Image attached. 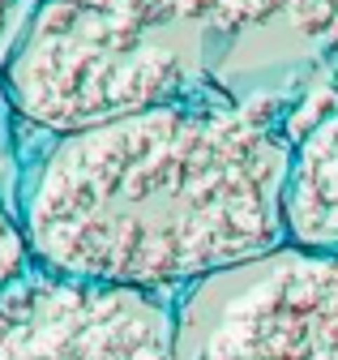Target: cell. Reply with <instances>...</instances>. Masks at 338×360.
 <instances>
[{"mask_svg": "<svg viewBox=\"0 0 338 360\" xmlns=\"http://www.w3.org/2000/svg\"><path fill=\"white\" fill-rule=\"evenodd\" d=\"M295 120L270 99L201 90L52 138L18 189L43 270L176 296L287 245Z\"/></svg>", "mask_w": 338, "mask_h": 360, "instance_id": "obj_1", "label": "cell"}, {"mask_svg": "<svg viewBox=\"0 0 338 360\" xmlns=\"http://www.w3.org/2000/svg\"><path fill=\"white\" fill-rule=\"evenodd\" d=\"M111 9L129 22L167 30V34H197V39H236L252 26H266L287 9V0H86Z\"/></svg>", "mask_w": 338, "mask_h": 360, "instance_id": "obj_6", "label": "cell"}, {"mask_svg": "<svg viewBox=\"0 0 338 360\" xmlns=\"http://www.w3.org/2000/svg\"><path fill=\"white\" fill-rule=\"evenodd\" d=\"M283 18L309 43L317 69L325 73V86L338 90V0H287Z\"/></svg>", "mask_w": 338, "mask_h": 360, "instance_id": "obj_7", "label": "cell"}, {"mask_svg": "<svg viewBox=\"0 0 338 360\" xmlns=\"http://www.w3.org/2000/svg\"><path fill=\"white\" fill-rule=\"evenodd\" d=\"M0 86L9 108L48 138H73L210 90L180 34L86 0H39Z\"/></svg>", "mask_w": 338, "mask_h": 360, "instance_id": "obj_2", "label": "cell"}, {"mask_svg": "<svg viewBox=\"0 0 338 360\" xmlns=\"http://www.w3.org/2000/svg\"><path fill=\"white\" fill-rule=\"evenodd\" d=\"M283 232L295 249L338 253V90L295 120L283 189Z\"/></svg>", "mask_w": 338, "mask_h": 360, "instance_id": "obj_5", "label": "cell"}, {"mask_svg": "<svg viewBox=\"0 0 338 360\" xmlns=\"http://www.w3.org/2000/svg\"><path fill=\"white\" fill-rule=\"evenodd\" d=\"M0 360H180L176 300L34 266L0 300Z\"/></svg>", "mask_w": 338, "mask_h": 360, "instance_id": "obj_4", "label": "cell"}, {"mask_svg": "<svg viewBox=\"0 0 338 360\" xmlns=\"http://www.w3.org/2000/svg\"><path fill=\"white\" fill-rule=\"evenodd\" d=\"M34 253H30V240H26V228L18 210H9L0 202V300H5L9 288H18L30 270H34Z\"/></svg>", "mask_w": 338, "mask_h": 360, "instance_id": "obj_8", "label": "cell"}, {"mask_svg": "<svg viewBox=\"0 0 338 360\" xmlns=\"http://www.w3.org/2000/svg\"><path fill=\"white\" fill-rule=\"evenodd\" d=\"M180 360H338V253L283 245L176 300Z\"/></svg>", "mask_w": 338, "mask_h": 360, "instance_id": "obj_3", "label": "cell"}]
</instances>
